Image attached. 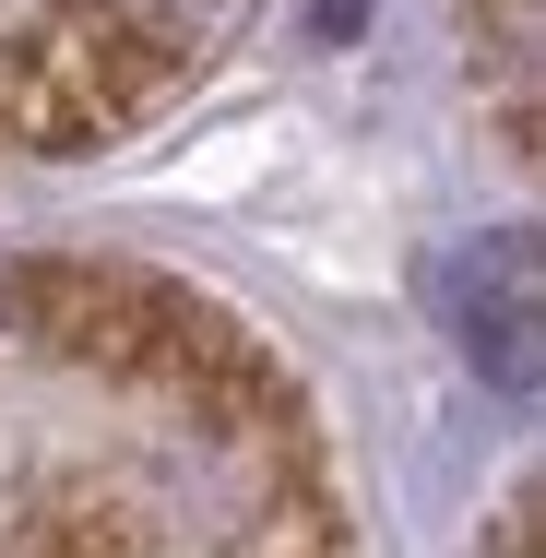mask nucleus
Listing matches in <instances>:
<instances>
[{
  "label": "nucleus",
  "instance_id": "nucleus-1",
  "mask_svg": "<svg viewBox=\"0 0 546 558\" xmlns=\"http://www.w3.org/2000/svg\"><path fill=\"white\" fill-rule=\"evenodd\" d=\"M0 322H24V333L48 344V356H72V368H108V380H155V392H179L191 380V356L226 333L215 298H191V286H167V274H131V262H12L0 274Z\"/></svg>",
  "mask_w": 546,
  "mask_h": 558
},
{
  "label": "nucleus",
  "instance_id": "nucleus-2",
  "mask_svg": "<svg viewBox=\"0 0 546 558\" xmlns=\"http://www.w3.org/2000/svg\"><path fill=\"white\" fill-rule=\"evenodd\" d=\"M451 333L475 368H499V392H535V238H475L451 262Z\"/></svg>",
  "mask_w": 546,
  "mask_h": 558
}]
</instances>
